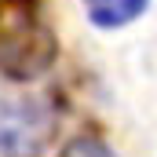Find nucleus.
<instances>
[{
    "instance_id": "7ed1b4c3",
    "label": "nucleus",
    "mask_w": 157,
    "mask_h": 157,
    "mask_svg": "<svg viewBox=\"0 0 157 157\" xmlns=\"http://www.w3.org/2000/svg\"><path fill=\"white\" fill-rule=\"evenodd\" d=\"M146 7H150V0H84V11H88L91 26H99V29H121V26L135 22Z\"/></svg>"
},
{
    "instance_id": "20e7f679",
    "label": "nucleus",
    "mask_w": 157,
    "mask_h": 157,
    "mask_svg": "<svg viewBox=\"0 0 157 157\" xmlns=\"http://www.w3.org/2000/svg\"><path fill=\"white\" fill-rule=\"evenodd\" d=\"M62 157H113L99 139H73L66 150H62Z\"/></svg>"
},
{
    "instance_id": "f03ea898",
    "label": "nucleus",
    "mask_w": 157,
    "mask_h": 157,
    "mask_svg": "<svg viewBox=\"0 0 157 157\" xmlns=\"http://www.w3.org/2000/svg\"><path fill=\"white\" fill-rule=\"evenodd\" d=\"M51 113L44 102L15 99L0 106V154L4 157H33L51 135Z\"/></svg>"
},
{
    "instance_id": "f257e3e1",
    "label": "nucleus",
    "mask_w": 157,
    "mask_h": 157,
    "mask_svg": "<svg viewBox=\"0 0 157 157\" xmlns=\"http://www.w3.org/2000/svg\"><path fill=\"white\" fill-rule=\"evenodd\" d=\"M59 59V37L37 0H0V73L7 80H37Z\"/></svg>"
}]
</instances>
